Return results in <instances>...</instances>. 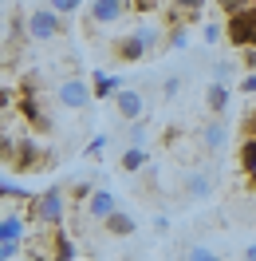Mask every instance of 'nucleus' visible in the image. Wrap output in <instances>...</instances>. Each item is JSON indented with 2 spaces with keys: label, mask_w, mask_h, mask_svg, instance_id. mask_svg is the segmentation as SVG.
Listing matches in <instances>:
<instances>
[{
  "label": "nucleus",
  "mask_w": 256,
  "mask_h": 261,
  "mask_svg": "<svg viewBox=\"0 0 256 261\" xmlns=\"http://www.w3.org/2000/svg\"><path fill=\"white\" fill-rule=\"evenodd\" d=\"M91 24H118L126 16V0H91Z\"/></svg>",
  "instance_id": "0eeeda50"
},
{
  "label": "nucleus",
  "mask_w": 256,
  "mask_h": 261,
  "mask_svg": "<svg viewBox=\"0 0 256 261\" xmlns=\"http://www.w3.org/2000/svg\"><path fill=\"white\" fill-rule=\"evenodd\" d=\"M20 257V242H0V261H16Z\"/></svg>",
  "instance_id": "4be33fe9"
},
{
  "label": "nucleus",
  "mask_w": 256,
  "mask_h": 261,
  "mask_svg": "<svg viewBox=\"0 0 256 261\" xmlns=\"http://www.w3.org/2000/svg\"><path fill=\"white\" fill-rule=\"evenodd\" d=\"M225 36V24H205V44H217Z\"/></svg>",
  "instance_id": "393cba45"
},
{
  "label": "nucleus",
  "mask_w": 256,
  "mask_h": 261,
  "mask_svg": "<svg viewBox=\"0 0 256 261\" xmlns=\"http://www.w3.org/2000/svg\"><path fill=\"white\" fill-rule=\"evenodd\" d=\"M146 166V147H126L122 150V170L134 174V170H142Z\"/></svg>",
  "instance_id": "2eb2a0df"
},
{
  "label": "nucleus",
  "mask_w": 256,
  "mask_h": 261,
  "mask_svg": "<svg viewBox=\"0 0 256 261\" xmlns=\"http://www.w3.org/2000/svg\"><path fill=\"white\" fill-rule=\"evenodd\" d=\"M48 8H55L59 16H75L83 8V0H48Z\"/></svg>",
  "instance_id": "6ab92c4d"
},
{
  "label": "nucleus",
  "mask_w": 256,
  "mask_h": 261,
  "mask_svg": "<svg viewBox=\"0 0 256 261\" xmlns=\"http://www.w3.org/2000/svg\"><path fill=\"white\" fill-rule=\"evenodd\" d=\"M201 147L213 150V154H221V150L229 147V127H225V119H213V123L201 127Z\"/></svg>",
  "instance_id": "1a4fd4ad"
},
{
  "label": "nucleus",
  "mask_w": 256,
  "mask_h": 261,
  "mask_svg": "<svg viewBox=\"0 0 256 261\" xmlns=\"http://www.w3.org/2000/svg\"><path fill=\"white\" fill-rule=\"evenodd\" d=\"M24 32H28V40L32 44H51V40H59L63 36V16L55 12V8H36V12H28V24H24Z\"/></svg>",
  "instance_id": "f03ea898"
},
{
  "label": "nucleus",
  "mask_w": 256,
  "mask_h": 261,
  "mask_svg": "<svg viewBox=\"0 0 256 261\" xmlns=\"http://www.w3.org/2000/svg\"><path fill=\"white\" fill-rule=\"evenodd\" d=\"M146 139H150V135H146V119H138V123L126 127V143L130 147H146Z\"/></svg>",
  "instance_id": "dca6fc26"
},
{
  "label": "nucleus",
  "mask_w": 256,
  "mask_h": 261,
  "mask_svg": "<svg viewBox=\"0 0 256 261\" xmlns=\"http://www.w3.org/2000/svg\"><path fill=\"white\" fill-rule=\"evenodd\" d=\"M103 226H107V233H111V238H130V233L138 229V222H134V214H126L122 206H118V210H114Z\"/></svg>",
  "instance_id": "9b49d317"
},
{
  "label": "nucleus",
  "mask_w": 256,
  "mask_h": 261,
  "mask_svg": "<svg viewBox=\"0 0 256 261\" xmlns=\"http://www.w3.org/2000/svg\"><path fill=\"white\" fill-rule=\"evenodd\" d=\"M24 229H28V218H20V214L8 210L4 218H0V242H20Z\"/></svg>",
  "instance_id": "ddd939ff"
},
{
  "label": "nucleus",
  "mask_w": 256,
  "mask_h": 261,
  "mask_svg": "<svg viewBox=\"0 0 256 261\" xmlns=\"http://www.w3.org/2000/svg\"><path fill=\"white\" fill-rule=\"evenodd\" d=\"M240 166H244L248 174H256V139L244 143V150H240Z\"/></svg>",
  "instance_id": "f3484780"
},
{
  "label": "nucleus",
  "mask_w": 256,
  "mask_h": 261,
  "mask_svg": "<svg viewBox=\"0 0 256 261\" xmlns=\"http://www.w3.org/2000/svg\"><path fill=\"white\" fill-rule=\"evenodd\" d=\"M248 178H252V186H256V174H248Z\"/></svg>",
  "instance_id": "c85d7f7f"
},
{
  "label": "nucleus",
  "mask_w": 256,
  "mask_h": 261,
  "mask_svg": "<svg viewBox=\"0 0 256 261\" xmlns=\"http://www.w3.org/2000/svg\"><path fill=\"white\" fill-rule=\"evenodd\" d=\"M177 91H181V75H166L162 80V99H174Z\"/></svg>",
  "instance_id": "412c9836"
},
{
  "label": "nucleus",
  "mask_w": 256,
  "mask_h": 261,
  "mask_svg": "<svg viewBox=\"0 0 256 261\" xmlns=\"http://www.w3.org/2000/svg\"><path fill=\"white\" fill-rule=\"evenodd\" d=\"M240 91H244V95H256V71H248V75L240 80Z\"/></svg>",
  "instance_id": "a878e982"
},
{
  "label": "nucleus",
  "mask_w": 256,
  "mask_h": 261,
  "mask_svg": "<svg viewBox=\"0 0 256 261\" xmlns=\"http://www.w3.org/2000/svg\"><path fill=\"white\" fill-rule=\"evenodd\" d=\"M114 107H118V115H122L126 123L146 119V99H142V91H134V87H122V91L114 95Z\"/></svg>",
  "instance_id": "423d86ee"
},
{
  "label": "nucleus",
  "mask_w": 256,
  "mask_h": 261,
  "mask_svg": "<svg viewBox=\"0 0 256 261\" xmlns=\"http://www.w3.org/2000/svg\"><path fill=\"white\" fill-rule=\"evenodd\" d=\"M103 147H107V135H95V139L87 143V159H99V154H103Z\"/></svg>",
  "instance_id": "5701e85b"
},
{
  "label": "nucleus",
  "mask_w": 256,
  "mask_h": 261,
  "mask_svg": "<svg viewBox=\"0 0 256 261\" xmlns=\"http://www.w3.org/2000/svg\"><path fill=\"white\" fill-rule=\"evenodd\" d=\"M91 87H95V99H107V95H118V91H122V80H118V75H107V71H95V75H91Z\"/></svg>",
  "instance_id": "4468645a"
},
{
  "label": "nucleus",
  "mask_w": 256,
  "mask_h": 261,
  "mask_svg": "<svg viewBox=\"0 0 256 261\" xmlns=\"http://www.w3.org/2000/svg\"><path fill=\"white\" fill-rule=\"evenodd\" d=\"M166 44H170V48H185V44H189V32L177 24V28H170V32H166Z\"/></svg>",
  "instance_id": "aec40b11"
},
{
  "label": "nucleus",
  "mask_w": 256,
  "mask_h": 261,
  "mask_svg": "<svg viewBox=\"0 0 256 261\" xmlns=\"http://www.w3.org/2000/svg\"><path fill=\"white\" fill-rule=\"evenodd\" d=\"M248 135H252V139H256V115H252V119H248Z\"/></svg>",
  "instance_id": "cd10ccee"
},
{
  "label": "nucleus",
  "mask_w": 256,
  "mask_h": 261,
  "mask_svg": "<svg viewBox=\"0 0 256 261\" xmlns=\"http://www.w3.org/2000/svg\"><path fill=\"white\" fill-rule=\"evenodd\" d=\"M91 99H95V87L83 80V75H67V80H59V87H55V103H59L63 111H83Z\"/></svg>",
  "instance_id": "20e7f679"
},
{
  "label": "nucleus",
  "mask_w": 256,
  "mask_h": 261,
  "mask_svg": "<svg viewBox=\"0 0 256 261\" xmlns=\"http://www.w3.org/2000/svg\"><path fill=\"white\" fill-rule=\"evenodd\" d=\"M185 261H221V253H213L205 245H189V249H185Z\"/></svg>",
  "instance_id": "a211bd4d"
},
{
  "label": "nucleus",
  "mask_w": 256,
  "mask_h": 261,
  "mask_svg": "<svg viewBox=\"0 0 256 261\" xmlns=\"http://www.w3.org/2000/svg\"><path fill=\"white\" fill-rule=\"evenodd\" d=\"M229 99H233V87L229 83H221V80H213L205 87V107L213 115H225V107H229Z\"/></svg>",
  "instance_id": "9d476101"
},
{
  "label": "nucleus",
  "mask_w": 256,
  "mask_h": 261,
  "mask_svg": "<svg viewBox=\"0 0 256 261\" xmlns=\"http://www.w3.org/2000/svg\"><path fill=\"white\" fill-rule=\"evenodd\" d=\"M185 194H189L193 202H205V198L213 194V178H209L205 170H189V174H185Z\"/></svg>",
  "instance_id": "f8f14e48"
},
{
  "label": "nucleus",
  "mask_w": 256,
  "mask_h": 261,
  "mask_svg": "<svg viewBox=\"0 0 256 261\" xmlns=\"http://www.w3.org/2000/svg\"><path fill=\"white\" fill-rule=\"evenodd\" d=\"M225 36L237 51L256 48V4H248V8H240V12H233L225 20Z\"/></svg>",
  "instance_id": "7ed1b4c3"
},
{
  "label": "nucleus",
  "mask_w": 256,
  "mask_h": 261,
  "mask_svg": "<svg viewBox=\"0 0 256 261\" xmlns=\"http://www.w3.org/2000/svg\"><path fill=\"white\" fill-rule=\"evenodd\" d=\"M0 194H4V198H28V194H24V190H20L12 178H4V182H0Z\"/></svg>",
  "instance_id": "b1692460"
},
{
  "label": "nucleus",
  "mask_w": 256,
  "mask_h": 261,
  "mask_svg": "<svg viewBox=\"0 0 256 261\" xmlns=\"http://www.w3.org/2000/svg\"><path fill=\"white\" fill-rule=\"evenodd\" d=\"M114 210H118V198L111 190H95V194L87 198V218H95V222H107Z\"/></svg>",
  "instance_id": "6e6552de"
},
{
  "label": "nucleus",
  "mask_w": 256,
  "mask_h": 261,
  "mask_svg": "<svg viewBox=\"0 0 256 261\" xmlns=\"http://www.w3.org/2000/svg\"><path fill=\"white\" fill-rule=\"evenodd\" d=\"M158 40H162V28H154V24H138L130 36L114 40V60H118V64H138V60H146V56L154 51Z\"/></svg>",
  "instance_id": "f257e3e1"
},
{
  "label": "nucleus",
  "mask_w": 256,
  "mask_h": 261,
  "mask_svg": "<svg viewBox=\"0 0 256 261\" xmlns=\"http://www.w3.org/2000/svg\"><path fill=\"white\" fill-rule=\"evenodd\" d=\"M63 210H67V202H63V190H59V186H48V190L32 202V218L40 226H51V229H59Z\"/></svg>",
  "instance_id": "39448f33"
},
{
  "label": "nucleus",
  "mask_w": 256,
  "mask_h": 261,
  "mask_svg": "<svg viewBox=\"0 0 256 261\" xmlns=\"http://www.w3.org/2000/svg\"><path fill=\"white\" fill-rule=\"evenodd\" d=\"M244 261H256V245H248V249H244Z\"/></svg>",
  "instance_id": "bb28decb"
}]
</instances>
